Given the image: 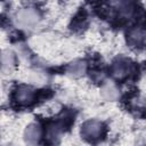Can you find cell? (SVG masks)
Instances as JSON below:
<instances>
[{"label":"cell","instance_id":"obj_8","mask_svg":"<svg viewBox=\"0 0 146 146\" xmlns=\"http://www.w3.org/2000/svg\"><path fill=\"white\" fill-rule=\"evenodd\" d=\"M116 8L120 14L125 17H129L133 11L131 0H116Z\"/></svg>","mask_w":146,"mask_h":146},{"label":"cell","instance_id":"obj_10","mask_svg":"<svg viewBox=\"0 0 146 146\" xmlns=\"http://www.w3.org/2000/svg\"><path fill=\"white\" fill-rule=\"evenodd\" d=\"M84 70H86V64L83 62H75V63L71 64L70 67H68V72L72 75H75V76H79V75L83 74Z\"/></svg>","mask_w":146,"mask_h":146},{"label":"cell","instance_id":"obj_3","mask_svg":"<svg viewBox=\"0 0 146 146\" xmlns=\"http://www.w3.org/2000/svg\"><path fill=\"white\" fill-rule=\"evenodd\" d=\"M33 97H34V92H33V90L30 87L22 86L16 91V100L21 105H27V104H30L32 102Z\"/></svg>","mask_w":146,"mask_h":146},{"label":"cell","instance_id":"obj_6","mask_svg":"<svg viewBox=\"0 0 146 146\" xmlns=\"http://www.w3.org/2000/svg\"><path fill=\"white\" fill-rule=\"evenodd\" d=\"M129 71V66L123 60H117L113 64L112 66V73L116 79H122L128 74Z\"/></svg>","mask_w":146,"mask_h":146},{"label":"cell","instance_id":"obj_1","mask_svg":"<svg viewBox=\"0 0 146 146\" xmlns=\"http://www.w3.org/2000/svg\"><path fill=\"white\" fill-rule=\"evenodd\" d=\"M39 22V14L33 9H23L16 15V24L21 27H31Z\"/></svg>","mask_w":146,"mask_h":146},{"label":"cell","instance_id":"obj_7","mask_svg":"<svg viewBox=\"0 0 146 146\" xmlns=\"http://www.w3.org/2000/svg\"><path fill=\"white\" fill-rule=\"evenodd\" d=\"M145 40V31L144 29H133L129 33V42L135 46H140Z\"/></svg>","mask_w":146,"mask_h":146},{"label":"cell","instance_id":"obj_2","mask_svg":"<svg viewBox=\"0 0 146 146\" xmlns=\"http://www.w3.org/2000/svg\"><path fill=\"white\" fill-rule=\"evenodd\" d=\"M103 131V125L100 122L97 121H88L82 125L81 133L84 138H98Z\"/></svg>","mask_w":146,"mask_h":146},{"label":"cell","instance_id":"obj_5","mask_svg":"<svg viewBox=\"0 0 146 146\" xmlns=\"http://www.w3.org/2000/svg\"><path fill=\"white\" fill-rule=\"evenodd\" d=\"M14 63H15V59H14V55L11 51L7 50L5 51L2 55H1V60H0V64H1V70L5 72V73H8L13 70L14 67Z\"/></svg>","mask_w":146,"mask_h":146},{"label":"cell","instance_id":"obj_9","mask_svg":"<svg viewBox=\"0 0 146 146\" xmlns=\"http://www.w3.org/2000/svg\"><path fill=\"white\" fill-rule=\"evenodd\" d=\"M102 95H103V97L105 99L115 100L119 97V91L115 89V87L113 84H106L102 89Z\"/></svg>","mask_w":146,"mask_h":146},{"label":"cell","instance_id":"obj_4","mask_svg":"<svg viewBox=\"0 0 146 146\" xmlns=\"http://www.w3.org/2000/svg\"><path fill=\"white\" fill-rule=\"evenodd\" d=\"M40 128L39 125L36 124H30L26 130H25V140L27 144H31V145H35L38 141H39V138H40Z\"/></svg>","mask_w":146,"mask_h":146}]
</instances>
